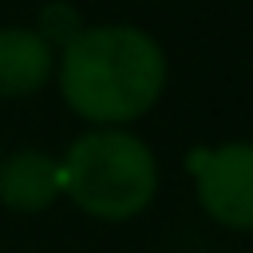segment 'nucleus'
Returning <instances> with one entry per match:
<instances>
[{"label": "nucleus", "mask_w": 253, "mask_h": 253, "mask_svg": "<svg viewBox=\"0 0 253 253\" xmlns=\"http://www.w3.org/2000/svg\"><path fill=\"white\" fill-rule=\"evenodd\" d=\"M63 198L91 221L123 225L158 198V158L130 126H87L59 154Z\"/></svg>", "instance_id": "obj_2"}, {"label": "nucleus", "mask_w": 253, "mask_h": 253, "mask_svg": "<svg viewBox=\"0 0 253 253\" xmlns=\"http://www.w3.org/2000/svg\"><path fill=\"white\" fill-rule=\"evenodd\" d=\"M170 83L166 47L138 24H83L55 55L63 107L87 126H130L146 119Z\"/></svg>", "instance_id": "obj_1"}, {"label": "nucleus", "mask_w": 253, "mask_h": 253, "mask_svg": "<svg viewBox=\"0 0 253 253\" xmlns=\"http://www.w3.org/2000/svg\"><path fill=\"white\" fill-rule=\"evenodd\" d=\"M202 213L233 233H253V138L194 146L186 154Z\"/></svg>", "instance_id": "obj_3"}, {"label": "nucleus", "mask_w": 253, "mask_h": 253, "mask_svg": "<svg viewBox=\"0 0 253 253\" xmlns=\"http://www.w3.org/2000/svg\"><path fill=\"white\" fill-rule=\"evenodd\" d=\"M55 83V47L28 24H0V99H32Z\"/></svg>", "instance_id": "obj_5"}, {"label": "nucleus", "mask_w": 253, "mask_h": 253, "mask_svg": "<svg viewBox=\"0 0 253 253\" xmlns=\"http://www.w3.org/2000/svg\"><path fill=\"white\" fill-rule=\"evenodd\" d=\"M63 198V170L59 154L40 146L4 150L0 158V206L12 213H47Z\"/></svg>", "instance_id": "obj_4"}, {"label": "nucleus", "mask_w": 253, "mask_h": 253, "mask_svg": "<svg viewBox=\"0 0 253 253\" xmlns=\"http://www.w3.org/2000/svg\"><path fill=\"white\" fill-rule=\"evenodd\" d=\"M0 158H4V146H0Z\"/></svg>", "instance_id": "obj_7"}, {"label": "nucleus", "mask_w": 253, "mask_h": 253, "mask_svg": "<svg viewBox=\"0 0 253 253\" xmlns=\"http://www.w3.org/2000/svg\"><path fill=\"white\" fill-rule=\"evenodd\" d=\"M32 28H36V32L55 47V55H59V47L71 43V40L83 32V16H79V8L67 4V0H47V4L40 8V16H36Z\"/></svg>", "instance_id": "obj_6"}]
</instances>
